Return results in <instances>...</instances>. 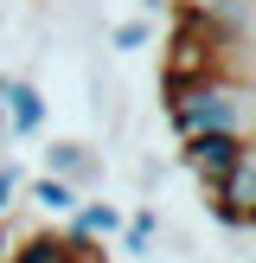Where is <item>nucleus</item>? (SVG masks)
Returning <instances> with one entry per match:
<instances>
[{
    "label": "nucleus",
    "mask_w": 256,
    "mask_h": 263,
    "mask_svg": "<svg viewBox=\"0 0 256 263\" xmlns=\"http://www.w3.org/2000/svg\"><path fill=\"white\" fill-rule=\"evenodd\" d=\"M64 251H71L64 238H26L19 251H7V263H64Z\"/></svg>",
    "instance_id": "obj_9"
},
{
    "label": "nucleus",
    "mask_w": 256,
    "mask_h": 263,
    "mask_svg": "<svg viewBox=\"0 0 256 263\" xmlns=\"http://www.w3.org/2000/svg\"><path fill=\"white\" fill-rule=\"evenodd\" d=\"M147 39H154V20H147V13H135V20H122V26L109 32V45H115V51H141Z\"/></svg>",
    "instance_id": "obj_10"
},
{
    "label": "nucleus",
    "mask_w": 256,
    "mask_h": 263,
    "mask_svg": "<svg viewBox=\"0 0 256 263\" xmlns=\"http://www.w3.org/2000/svg\"><path fill=\"white\" fill-rule=\"evenodd\" d=\"M115 231H122V212H115L109 199H77L71 205V231H64V238L71 244H102V238H115Z\"/></svg>",
    "instance_id": "obj_6"
},
{
    "label": "nucleus",
    "mask_w": 256,
    "mask_h": 263,
    "mask_svg": "<svg viewBox=\"0 0 256 263\" xmlns=\"http://www.w3.org/2000/svg\"><path fill=\"white\" fill-rule=\"evenodd\" d=\"M243 141H250V135H224V128H211V135H186V141H179V161H186V174L199 180V186H218V174L243 154Z\"/></svg>",
    "instance_id": "obj_3"
},
{
    "label": "nucleus",
    "mask_w": 256,
    "mask_h": 263,
    "mask_svg": "<svg viewBox=\"0 0 256 263\" xmlns=\"http://www.w3.org/2000/svg\"><path fill=\"white\" fill-rule=\"evenodd\" d=\"M115 238H122V251H128V257H147V251H154V238H160V212L147 205V212L122 218V231H115Z\"/></svg>",
    "instance_id": "obj_8"
},
{
    "label": "nucleus",
    "mask_w": 256,
    "mask_h": 263,
    "mask_svg": "<svg viewBox=\"0 0 256 263\" xmlns=\"http://www.w3.org/2000/svg\"><path fill=\"white\" fill-rule=\"evenodd\" d=\"M19 186H26V174H19L13 161H0V218H7L13 205H19Z\"/></svg>",
    "instance_id": "obj_11"
},
{
    "label": "nucleus",
    "mask_w": 256,
    "mask_h": 263,
    "mask_svg": "<svg viewBox=\"0 0 256 263\" xmlns=\"http://www.w3.org/2000/svg\"><path fill=\"white\" fill-rule=\"evenodd\" d=\"M0 84H7V77H0ZM0 141H7V90H0Z\"/></svg>",
    "instance_id": "obj_12"
},
{
    "label": "nucleus",
    "mask_w": 256,
    "mask_h": 263,
    "mask_svg": "<svg viewBox=\"0 0 256 263\" xmlns=\"http://www.w3.org/2000/svg\"><path fill=\"white\" fill-rule=\"evenodd\" d=\"M19 193L38 205V212H71V205L83 199V186H71V180H58V174H38L32 186H19Z\"/></svg>",
    "instance_id": "obj_7"
},
{
    "label": "nucleus",
    "mask_w": 256,
    "mask_h": 263,
    "mask_svg": "<svg viewBox=\"0 0 256 263\" xmlns=\"http://www.w3.org/2000/svg\"><path fill=\"white\" fill-rule=\"evenodd\" d=\"M250 231H256V225H250Z\"/></svg>",
    "instance_id": "obj_14"
},
{
    "label": "nucleus",
    "mask_w": 256,
    "mask_h": 263,
    "mask_svg": "<svg viewBox=\"0 0 256 263\" xmlns=\"http://www.w3.org/2000/svg\"><path fill=\"white\" fill-rule=\"evenodd\" d=\"M7 135H38V128H45V90L32 84V77H7Z\"/></svg>",
    "instance_id": "obj_4"
},
{
    "label": "nucleus",
    "mask_w": 256,
    "mask_h": 263,
    "mask_svg": "<svg viewBox=\"0 0 256 263\" xmlns=\"http://www.w3.org/2000/svg\"><path fill=\"white\" fill-rule=\"evenodd\" d=\"M166 122L173 135H250L256 141V84L250 77H230V71H205V77H186V84H166Z\"/></svg>",
    "instance_id": "obj_1"
},
{
    "label": "nucleus",
    "mask_w": 256,
    "mask_h": 263,
    "mask_svg": "<svg viewBox=\"0 0 256 263\" xmlns=\"http://www.w3.org/2000/svg\"><path fill=\"white\" fill-rule=\"evenodd\" d=\"M211 193V212L224 218V225H256V141H243V154L218 174Z\"/></svg>",
    "instance_id": "obj_2"
},
{
    "label": "nucleus",
    "mask_w": 256,
    "mask_h": 263,
    "mask_svg": "<svg viewBox=\"0 0 256 263\" xmlns=\"http://www.w3.org/2000/svg\"><path fill=\"white\" fill-rule=\"evenodd\" d=\"M160 7H173V0H141V13H147V20H154V13H160Z\"/></svg>",
    "instance_id": "obj_13"
},
{
    "label": "nucleus",
    "mask_w": 256,
    "mask_h": 263,
    "mask_svg": "<svg viewBox=\"0 0 256 263\" xmlns=\"http://www.w3.org/2000/svg\"><path fill=\"white\" fill-rule=\"evenodd\" d=\"M45 174L71 180V186H90V180H102V154L83 148V141H51L45 148Z\"/></svg>",
    "instance_id": "obj_5"
}]
</instances>
